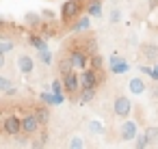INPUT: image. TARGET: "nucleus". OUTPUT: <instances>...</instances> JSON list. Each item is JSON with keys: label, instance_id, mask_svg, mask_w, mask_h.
I'll return each mask as SVG.
<instances>
[{"label": "nucleus", "instance_id": "f257e3e1", "mask_svg": "<svg viewBox=\"0 0 158 149\" xmlns=\"http://www.w3.org/2000/svg\"><path fill=\"white\" fill-rule=\"evenodd\" d=\"M80 11H82V0H65L61 7V22L69 24L80 15Z\"/></svg>", "mask_w": 158, "mask_h": 149}, {"label": "nucleus", "instance_id": "f03ea898", "mask_svg": "<svg viewBox=\"0 0 158 149\" xmlns=\"http://www.w3.org/2000/svg\"><path fill=\"white\" fill-rule=\"evenodd\" d=\"M113 112H115L119 119H128V115L132 112V102H130L126 95H119V97L113 102Z\"/></svg>", "mask_w": 158, "mask_h": 149}, {"label": "nucleus", "instance_id": "7ed1b4c3", "mask_svg": "<svg viewBox=\"0 0 158 149\" xmlns=\"http://www.w3.org/2000/svg\"><path fill=\"white\" fill-rule=\"evenodd\" d=\"M0 127H2V132L9 134V136H18V134L22 132V119L9 115V117L2 119V125H0Z\"/></svg>", "mask_w": 158, "mask_h": 149}, {"label": "nucleus", "instance_id": "20e7f679", "mask_svg": "<svg viewBox=\"0 0 158 149\" xmlns=\"http://www.w3.org/2000/svg\"><path fill=\"white\" fill-rule=\"evenodd\" d=\"M80 89H95L98 87V71L91 69V67H85L80 69Z\"/></svg>", "mask_w": 158, "mask_h": 149}, {"label": "nucleus", "instance_id": "39448f33", "mask_svg": "<svg viewBox=\"0 0 158 149\" xmlns=\"http://www.w3.org/2000/svg\"><path fill=\"white\" fill-rule=\"evenodd\" d=\"M63 91H67L72 95L80 91V78H78V74L74 69H69L67 74H63Z\"/></svg>", "mask_w": 158, "mask_h": 149}, {"label": "nucleus", "instance_id": "423d86ee", "mask_svg": "<svg viewBox=\"0 0 158 149\" xmlns=\"http://www.w3.org/2000/svg\"><path fill=\"white\" fill-rule=\"evenodd\" d=\"M69 58V65H72V69H85V67H89V54L87 52H82V50H72V54L67 56Z\"/></svg>", "mask_w": 158, "mask_h": 149}, {"label": "nucleus", "instance_id": "0eeeda50", "mask_svg": "<svg viewBox=\"0 0 158 149\" xmlns=\"http://www.w3.org/2000/svg\"><path fill=\"white\" fill-rule=\"evenodd\" d=\"M39 127H41V125H39V121H37L35 115H26V117H22V132H24V134H35Z\"/></svg>", "mask_w": 158, "mask_h": 149}, {"label": "nucleus", "instance_id": "6e6552de", "mask_svg": "<svg viewBox=\"0 0 158 149\" xmlns=\"http://www.w3.org/2000/svg\"><path fill=\"white\" fill-rule=\"evenodd\" d=\"M126 123H121V138L123 140H132L139 132H136V121H130V119H123Z\"/></svg>", "mask_w": 158, "mask_h": 149}, {"label": "nucleus", "instance_id": "1a4fd4ad", "mask_svg": "<svg viewBox=\"0 0 158 149\" xmlns=\"http://www.w3.org/2000/svg\"><path fill=\"white\" fill-rule=\"evenodd\" d=\"M18 69H20L22 74H31V71L35 69V61H33L28 54H20V56H18Z\"/></svg>", "mask_w": 158, "mask_h": 149}, {"label": "nucleus", "instance_id": "9d476101", "mask_svg": "<svg viewBox=\"0 0 158 149\" xmlns=\"http://www.w3.org/2000/svg\"><path fill=\"white\" fill-rule=\"evenodd\" d=\"M33 115L37 117L39 125H46V123L50 121V110H48V104H39V106H35V112H33Z\"/></svg>", "mask_w": 158, "mask_h": 149}, {"label": "nucleus", "instance_id": "9b49d317", "mask_svg": "<svg viewBox=\"0 0 158 149\" xmlns=\"http://www.w3.org/2000/svg\"><path fill=\"white\" fill-rule=\"evenodd\" d=\"M89 26H91V15L76 18V22L72 24V33H85V30H89Z\"/></svg>", "mask_w": 158, "mask_h": 149}, {"label": "nucleus", "instance_id": "f8f14e48", "mask_svg": "<svg viewBox=\"0 0 158 149\" xmlns=\"http://www.w3.org/2000/svg\"><path fill=\"white\" fill-rule=\"evenodd\" d=\"M141 52H143V56H145L149 63H156V58H158V46H156V43H145V46L141 48Z\"/></svg>", "mask_w": 158, "mask_h": 149}, {"label": "nucleus", "instance_id": "ddd939ff", "mask_svg": "<svg viewBox=\"0 0 158 149\" xmlns=\"http://www.w3.org/2000/svg\"><path fill=\"white\" fill-rule=\"evenodd\" d=\"M128 69H130V65H128V61H123V58H119V61H115V63H108V71L115 74V76L126 74Z\"/></svg>", "mask_w": 158, "mask_h": 149}, {"label": "nucleus", "instance_id": "4468645a", "mask_svg": "<svg viewBox=\"0 0 158 149\" xmlns=\"http://www.w3.org/2000/svg\"><path fill=\"white\" fill-rule=\"evenodd\" d=\"M87 13H89L91 18H102V0H89Z\"/></svg>", "mask_w": 158, "mask_h": 149}, {"label": "nucleus", "instance_id": "2eb2a0df", "mask_svg": "<svg viewBox=\"0 0 158 149\" xmlns=\"http://www.w3.org/2000/svg\"><path fill=\"white\" fill-rule=\"evenodd\" d=\"M89 67L95 69V71H102V67H104V58H102L98 52H91V54H89Z\"/></svg>", "mask_w": 158, "mask_h": 149}, {"label": "nucleus", "instance_id": "dca6fc26", "mask_svg": "<svg viewBox=\"0 0 158 149\" xmlns=\"http://www.w3.org/2000/svg\"><path fill=\"white\" fill-rule=\"evenodd\" d=\"M128 89L134 93V95H141L147 87H145V82H143V78H132L130 80V84H128Z\"/></svg>", "mask_w": 158, "mask_h": 149}, {"label": "nucleus", "instance_id": "f3484780", "mask_svg": "<svg viewBox=\"0 0 158 149\" xmlns=\"http://www.w3.org/2000/svg\"><path fill=\"white\" fill-rule=\"evenodd\" d=\"M28 41H31V46H33V48H37L39 52H41V50H46V39H44L41 35H31V37H28Z\"/></svg>", "mask_w": 158, "mask_h": 149}, {"label": "nucleus", "instance_id": "a211bd4d", "mask_svg": "<svg viewBox=\"0 0 158 149\" xmlns=\"http://www.w3.org/2000/svg\"><path fill=\"white\" fill-rule=\"evenodd\" d=\"M93 97H95V89H80V97H78V102H80V104H89Z\"/></svg>", "mask_w": 158, "mask_h": 149}, {"label": "nucleus", "instance_id": "6ab92c4d", "mask_svg": "<svg viewBox=\"0 0 158 149\" xmlns=\"http://www.w3.org/2000/svg\"><path fill=\"white\" fill-rule=\"evenodd\" d=\"M145 136H147V143L149 145H158V127H147L145 130Z\"/></svg>", "mask_w": 158, "mask_h": 149}, {"label": "nucleus", "instance_id": "aec40b11", "mask_svg": "<svg viewBox=\"0 0 158 149\" xmlns=\"http://www.w3.org/2000/svg\"><path fill=\"white\" fill-rule=\"evenodd\" d=\"M26 24L28 26H39L41 24V13H26Z\"/></svg>", "mask_w": 158, "mask_h": 149}, {"label": "nucleus", "instance_id": "412c9836", "mask_svg": "<svg viewBox=\"0 0 158 149\" xmlns=\"http://www.w3.org/2000/svg\"><path fill=\"white\" fill-rule=\"evenodd\" d=\"M39 99L48 106H56V99H54V93H39Z\"/></svg>", "mask_w": 158, "mask_h": 149}, {"label": "nucleus", "instance_id": "4be33fe9", "mask_svg": "<svg viewBox=\"0 0 158 149\" xmlns=\"http://www.w3.org/2000/svg\"><path fill=\"white\" fill-rule=\"evenodd\" d=\"M134 138H136V147H139V149H145V147H149V143H147V136H145V132H143V134H136Z\"/></svg>", "mask_w": 158, "mask_h": 149}, {"label": "nucleus", "instance_id": "5701e85b", "mask_svg": "<svg viewBox=\"0 0 158 149\" xmlns=\"http://www.w3.org/2000/svg\"><path fill=\"white\" fill-rule=\"evenodd\" d=\"M39 58H41V63H46V65H50L52 63V52L46 48V50H41L39 52Z\"/></svg>", "mask_w": 158, "mask_h": 149}, {"label": "nucleus", "instance_id": "b1692460", "mask_svg": "<svg viewBox=\"0 0 158 149\" xmlns=\"http://www.w3.org/2000/svg\"><path fill=\"white\" fill-rule=\"evenodd\" d=\"M50 89H52V93H54V95H59V93H63V80H52V84H50Z\"/></svg>", "mask_w": 158, "mask_h": 149}, {"label": "nucleus", "instance_id": "393cba45", "mask_svg": "<svg viewBox=\"0 0 158 149\" xmlns=\"http://www.w3.org/2000/svg\"><path fill=\"white\" fill-rule=\"evenodd\" d=\"M89 132H93V134H102L104 127H102L100 121H91V123H89Z\"/></svg>", "mask_w": 158, "mask_h": 149}, {"label": "nucleus", "instance_id": "a878e982", "mask_svg": "<svg viewBox=\"0 0 158 149\" xmlns=\"http://www.w3.org/2000/svg\"><path fill=\"white\" fill-rule=\"evenodd\" d=\"M108 20H110L113 24H117V22L121 20V9H113V11H110V15H108Z\"/></svg>", "mask_w": 158, "mask_h": 149}, {"label": "nucleus", "instance_id": "bb28decb", "mask_svg": "<svg viewBox=\"0 0 158 149\" xmlns=\"http://www.w3.org/2000/svg\"><path fill=\"white\" fill-rule=\"evenodd\" d=\"M13 50V43L11 41H0V54H7Z\"/></svg>", "mask_w": 158, "mask_h": 149}, {"label": "nucleus", "instance_id": "cd10ccee", "mask_svg": "<svg viewBox=\"0 0 158 149\" xmlns=\"http://www.w3.org/2000/svg\"><path fill=\"white\" fill-rule=\"evenodd\" d=\"M59 69H61V74H67V71L72 69V65H69V58H63V61L59 63Z\"/></svg>", "mask_w": 158, "mask_h": 149}, {"label": "nucleus", "instance_id": "c85d7f7f", "mask_svg": "<svg viewBox=\"0 0 158 149\" xmlns=\"http://www.w3.org/2000/svg\"><path fill=\"white\" fill-rule=\"evenodd\" d=\"M82 145H85V143H82V138H78V136H74V138L69 140V147H72V149H82Z\"/></svg>", "mask_w": 158, "mask_h": 149}, {"label": "nucleus", "instance_id": "c756f323", "mask_svg": "<svg viewBox=\"0 0 158 149\" xmlns=\"http://www.w3.org/2000/svg\"><path fill=\"white\" fill-rule=\"evenodd\" d=\"M9 87H11V80L5 78V76H0V91H5V89H9Z\"/></svg>", "mask_w": 158, "mask_h": 149}, {"label": "nucleus", "instance_id": "7c9ffc66", "mask_svg": "<svg viewBox=\"0 0 158 149\" xmlns=\"http://www.w3.org/2000/svg\"><path fill=\"white\" fill-rule=\"evenodd\" d=\"M41 18H48V20H54L56 15H54V11H52V9H44V11H41Z\"/></svg>", "mask_w": 158, "mask_h": 149}, {"label": "nucleus", "instance_id": "2f4dec72", "mask_svg": "<svg viewBox=\"0 0 158 149\" xmlns=\"http://www.w3.org/2000/svg\"><path fill=\"white\" fill-rule=\"evenodd\" d=\"M2 93H5V95H9V97H13V95H15V93H18V89H15V87H13V84H11V87H9V89H5V91H2Z\"/></svg>", "mask_w": 158, "mask_h": 149}, {"label": "nucleus", "instance_id": "473e14b6", "mask_svg": "<svg viewBox=\"0 0 158 149\" xmlns=\"http://www.w3.org/2000/svg\"><path fill=\"white\" fill-rule=\"evenodd\" d=\"M26 145H28V138H20L18 140V147H26Z\"/></svg>", "mask_w": 158, "mask_h": 149}, {"label": "nucleus", "instance_id": "72a5a7b5", "mask_svg": "<svg viewBox=\"0 0 158 149\" xmlns=\"http://www.w3.org/2000/svg\"><path fill=\"white\" fill-rule=\"evenodd\" d=\"M149 76H152V78H154V80H158V65H156V67H154V69H152V74H149Z\"/></svg>", "mask_w": 158, "mask_h": 149}, {"label": "nucleus", "instance_id": "f704fd0d", "mask_svg": "<svg viewBox=\"0 0 158 149\" xmlns=\"http://www.w3.org/2000/svg\"><path fill=\"white\" fill-rule=\"evenodd\" d=\"M141 71H143V74H147V76L152 74V69H149V67H143V65H141Z\"/></svg>", "mask_w": 158, "mask_h": 149}, {"label": "nucleus", "instance_id": "c9c22d12", "mask_svg": "<svg viewBox=\"0 0 158 149\" xmlns=\"http://www.w3.org/2000/svg\"><path fill=\"white\" fill-rule=\"evenodd\" d=\"M0 67H5V54H0Z\"/></svg>", "mask_w": 158, "mask_h": 149}, {"label": "nucleus", "instance_id": "e433bc0d", "mask_svg": "<svg viewBox=\"0 0 158 149\" xmlns=\"http://www.w3.org/2000/svg\"><path fill=\"white\" fill-rule=\"evenodd\" d=\"M2 26H7V22H5V18H0V28Z\"/></svg>", "mask_w": 158, "mask_h": 149}]
</instances>
